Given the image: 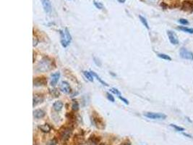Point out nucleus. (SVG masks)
<instances>
[{"mask_svg":"<svg viewBox=\"0 0 193 145\" xmlns=\"http://www.w3.org/2000/svg\"><path fill=\"white\" fill-rule=\"evenodd\" d=\"M46 115V112L43 110L38 109L33 111V117L36 119L43 118Z\"/></svg>","mask_w":193,"mask_h":145,"instance_id":"ddd939ff","label":"nucleus"},{"mask_svg":"<svg viewBox=\"0 0 193 145\" xmlns=\"http://www.w3.org/2000/svg\"><path fill=\"white\" fill-rule=\"evenodd\" d=\"M170 126H171L172 128H174V129H175L176 131H185V129H184V128L180 127V126H177V125L171 124V125H170Z\"/></svg>","mask_w":193,"mask_h":145,"instance_id":"b1692460","label":"nucleus"},{"mask_svg":"<svg viewBox=\"0 0 193 145\" xmlns=\"http://www.w3.org/2000/svg\"><path fill=\"white\" fill-rule=\"evenodd\" d=\"M72 109L74 111H77L79 109V104L77 101H73V105H72Z\"/></svg>","mask_w":193,"mask_h":145,"instance_id":"4be33fe9","label":"nucleus"},{"mask_svg":"<svg viewBox=\"0 0 193 145\" xmlns=\"http://www.w3.org/2000/svg\"><path fill=\"white\" fill-rule=\"evenodd\" d=\"M44 97L41 94H35L33 96V107L36 106L38 104L44 102Z\"/></svg>","mask_w":193,"mask_h":145,"instance_id":"9b49d317","label":"nucleus"},{"mask_svg":"<svg viewBox=\"0 0 193 145\" xmlns=\"http://www.w3.org/2000/svg\"><path fill=\"white\" fill-rule=\"evenodd\" d=\"M99 145H106V144H100Z\"/></svg>","mask_w":193,"mask_h":145,"instance_id":"7c9ffc66","label":"nucleus"},{"mask_svg":"<svg viewBox=\"0 0 193 145\" xmlns=\"http://www.w3.org/2000/svg\"><path fill=\"white\" fill-rule=\"evenodd\" d=\"M93 4H94L95 7H96V8L99 9V10H102V9L104 8V5L101 2H97V1L94 0V1H93Z\"/></svg>","mask_w":193,"mask_h":145,"instance_id":"5701e85b","label":"nucleus"},{"mask_svg":"<svg viewBox=\"0 0 193 145\" xmlns=\"http://www.w3.org/2000/svg\"><path fill=\"white\" fill-rule=\"evenodd\" d=\"M83 74L85 76V77L88 79V81L90 82H93V80H94V78H93V76L92 75V73L90 72H88V71H83Z\"/></svg>","mask_w":193,"mask_h":145,"instance_id":"a211bd4d","label":"nucleus"},{"mask_svg":"<svg viewBox=\"0 0 193 145\" xmlns=\"http://www.w3.org/2000/svg\"><path fill=\"white\" fill-rule=\"evenodd\" d=\"M119 3H125L126 1V0H117Z\"/></svg>","mask_w":193,"mask_h":145,"instance_id":"c756f323","label":"nucleus"},{"mask_svg":"<svg viewBox=\"0 0 193 145\" xmlns=\"http://www.w3.org/2000/svg\"><path fill=\"white\" fill-rule=\"evenodd\" d=\"M59 78H60V73L59 72L54 73L51 75V86H56V83H57L58 81H59Z\"/></svg>","mask_w":193,"mask_h":145,"instance_id":"f8f14e48","label":"nucleus"},{"mask_svg":"<svg viewBox=\"0 0 193 145\" xmlns=\"http://www.w3.org/2000/svg\"><path fill=\"white\" fill-rule=\"evenodd\" d=\"M60 34V42L63 47H67L72 41V36L67 28H64V30H59Z\"/></svg>","mask_w":193,"mask_h":145,"instance_id":"f03ea898","label":"nucleus"},{"mask_svg":"<svg viewBox=\"0 0 193 145\" xmlns=\"http://www.w3.org/2000/svg\"><path fill=\"white\" fill-rule=\"evenodd\" d=\"M62 108H63V103L61 101H56L53 104V108L55 111L59 112V111L62 110Z\"/></svg>","mask_w":193,"mask_h":145,"instance_id":"4468645a","label":"nucleus"},{"mask_svg":"<svg viewBox=\"0 0 193 145\" xmlns=\"http://www.w3.org/2000/svg\"><path fill=\"white\" fill-rule=\"evenodd\" d=\"M99 139L96 138V136L92 135L88 139V144L89 145H97V143L99 142Z\"/></svg>","mask_w":193,"mask_h":145,"instance_id":"2eb2a0df","label":"nucleus"},{"mask_svg":"<svg viewBox=\"0 0 193 145\" xmlns=\"http://www.w3.org/2000/svg\"><path fill=\"white\" fill-rule=\"evenodd\" d=\"M144 116L153 120H164L166 118V115L165 114L159 113V112H145L144 113Z\"/></svg>","mask_w":193,"mask_h":145,"instance_id":"20e7f679","label":"nucleus"},{"mask_svg":"<svg viewBox=\"0 0 193 145\" xmlns=\"http://www.w3.org/2000/svg\"><path fill=\"white\" fill-rule=\"evenodd\" d=\"M167 35L168 39H169L171 44H172L173 45H177L179 44V39L177 35L174 33L172 30H167Z\"/></svg>","mask_w":193,"mask_h":145,"instance_id":"423d86ee","label":"nucleus"},{"mask_svg":"<svg viewBox=\"0 0 193 145\" xmlns=\"http://www.w3.org/2000/svg\"><path fill=\"white\" fill-rule=\"evenodd\" d=\"M72 132H73V130H72L71 128L70 127L62 128V129L59 130V138H60V139L62 140L63 141H67V140L70 138V136H71Z\"/></svg>","mask_w":193,"mask_h":145,"instance_id":"7ed1b4c3","label":"nucleus"},{"mask_svg":"<svg viewBox=\"0 0 193 145\" xmlns=\"http://www.w3.org/2000/svg\"><path fill=\"white\" fill-rule=\"evenodd\" d=\"M178 22L180 23V24H182V25H188V24H189V22H188L187 20L184 19V18H181V19L179 20Z\"/></svg>","mask_w":193,"mask_h":145,"instance_id":"393cba45","label":"nucleus"},{"mask_svg":"<svg viewBox=\"0 0 193 145\" xmlns=\"http://www.w3.org/2000/svg\"><path fill=\"white\" fill-rule=\"evenodd\" d=\"M119 98L121 100H122V101H123L124 102H125V104H126V105H129V102H128V100H126V99H125L124 98V97H119Z\"/></svg>","mask_w":193,"mask_h":145,"instance_id":"cd10ccee","label":"nucleus"},{"mask_svg":"<svg viewBox=\"0 0 193 145\" xmlns=\"http://www.w3.org/2000/svg\"><path fill=\"white\" fill-rule=\"evenodd\" d=\"M42 3L43 8H44V12L47 14H49L51 12V4L50 0H41Z\"/></svg>","mask_w":193,"mask_h":145,"instance_id":"0eeeda50","label":"nucleus"},{"mask_svg":"<svg viewBox=\"0 0 193 145\" xmlns=\"http://www.w3.org/2000/svg\"><path fill=\"white\" fill-rule=\"evenodd\" d=\"M157 55H158V57H160L161 59H165V60H168V61L171 60V57H170L169 55H167V54H166L159 53V54H158Z\"/></svg>","mask_w":193,"mask_h":145,"instance_id":"412c9836","label":"nucleus"},{"mask_svg":"<svg viewBox=\"0 0 193 145\" xmlns=\"http://www.w3.org/2000/svg\"><path fill=\"white\" fill-rule=\"evenodd\" d=\"M47 80L46 78H36L33 81V85L35 86H41L46 85Z\"/></svg>","mask_w":193,"mask_h":145,"instance_id":"9d476101","label":"nucleus"},{"mask_svg":"<svg viewBox=\"0 0 193 145\" xmlns=\"http://www.w3.org/2000/svg\"><path fill=\"white\" fill-rule=\"evenodd\" d=\"M182 9L185 11L192 13L193 12V2L190 1H185L182 3Z\"/></svg>","mask_w":193,"mask_h":145,"instance_id":"6e6552de","label":"nucleus"},{"mask_svg":"<svg viewBox=\"0 0 193 145\" xmlns=\"http://www.w3.org/2000/svg\"><path fill=\"white\" fill-rule=\"evenodd\" d=\"M139 18H140V21H141L142 25H143L144 26H145L147 29H149L150 28H149V25H148L147 20L145 19L144 17H142V15H139Z\"/></svg>","mask_w":193,"mask_h":145,"instance_id":"aec40b11","label":"nucleus"},{"mask_svg":"<svg viewBox=\"0 0 193 145\" xmlns=\"http://www.w3.org/2000/svg\"><path fill=\"white\" fill-rule=\"evenodd\" d=\"M39 129H41V131H43V132L48 133L51 131V126H50L49 124H44L42 125V126H39Z\"/></svg>","mask_w":193,"mask_h":145,"instance_id":"dca6fc26","label":"nucleus"},{"mask_svg":"<svg viewBox=\"0 0 193 145\" xmlns=\"http://www.w3.org/2000/svg\"><path fill=\"white\" fill-rule=\"evenodd\" d=\"M52 68L51 60L48 57H44L40 60L36 68V71L39 72H46L50 71Z\"/></svg>","mask_w":193,"mask_h":145,"instance_id":"f257e3e1","label":"nucleus"},{"mask_svg":"<svg viewBox=\"0 0 193 145\" xmlns=\"http://www.w3.org/2000/svg\"><path fill=\"white\" fill-rule=\"evenodd\" d=\"M90 73H92V75H93V76H94V77H96V79H97V80H98V81H100V83H101L102 85H104V86H108V85L107 84V83H106V82H104V81L102 80V79H101V78L99 77V76H98V75L96 74V73H95V72H93V71H90Z\"/></svg>","mask_w":193,"mask_h":145,"instance_id":"6ab92c4d","label":"nucleus"},{"mask_svg":"<svg viewBox=\"0 0 193 145\" xmlns=\"http://www.w3.org/2000/svg\"><path fill=\"white\" fill-rule=\"evenodd\" d=\"M178 29L179 30H182V31L185 32V33H190V34H192L193 33V28H187V27L186 26H179Z\"/></svg>","mask_w":193,"mask_h":145,"instance_id":"f3484780","label":"nucleus"},{"mask_svg":"<svg viewBox=\"0 0 193 145\" xmlns=\"http://www.w3.org/2000/svg\"><path fill=\"white\" fill-rule=\"evenodd\" d=\"M47 145H56V142H55L54 140H52V141H49V144Z\"/></svg>","mask_w":193,"mask_h":145,"instance_id":"c85d7f7f","label":"nucleus"},{"mask_svg":"<svg viewBox=\"0 0 193 145\" xmlns=\"http://www.w3.org/2000/svg\"><path fill=\"white\" fill-rule=\"evenodd\" d=\"M106 95H107V98H108V100H110V102H114L115 100H114V97L112 94H111L110 93H106Z\"/></svg>","mask_w":193,"mask_h":145,"instance_id":"bb28decb","label":"nucleus"},{"mask_svg":"<svg viewBox=\"0 0 193 145\" xmlns=\"http://www.w3.org/2000/svg\"><path fill=\"white\" fill-rule=\"evenodd\" d=\"M111 92H112V93H114V94H116V95H117V96H118V97H120V96H121V93H120V91H119L118 89H116V88H111Z\"/></svg>","mask_w":193,"mask_h":145,"instance_id":"a878e982","label":"nucleus"},{"mask_svg":"<svg viewBox=\"0 0 193 145\" xmlns=\"http://www.w3.org/2000/svg\"><path fill=\"white\" fill-rule=\"evenodd\" d=\"M60 90L64 94H70L71 92V87L67 81H62L60 84Z\"/></svg>","mask_w":193,"mask_h":145,"instance_id":"1a4fd4ad","label":"nucleus"},{"mask_svg":"<svg viewBox=\"0 0 193 145\" xmlns=\"http://www.w3.org/2000/svg\"><path fill=\"white\" fill-rule=\"evenodd\" d=\"M180 57L185 59H189V60H193V52H192L189 51L187 49L182 48L180 49Z\"/></svg>","mask_w":193,"mask_h":145,"instance_id":"39448f33","label":"nucleus"}]
</instances>
